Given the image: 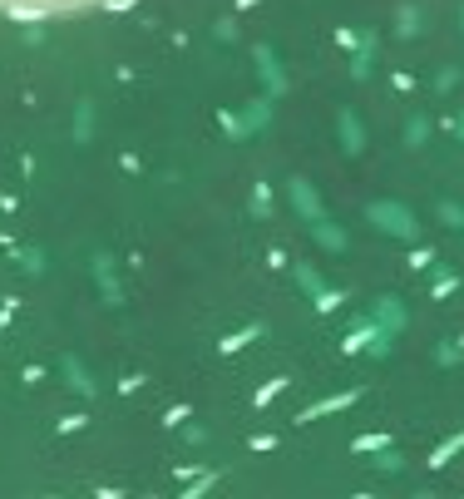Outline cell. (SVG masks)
<instances>
[{
    "label": "cell",
    "mask_w": 464,
    "mask_h": 499,
    "mask_svg": "<svg viewBox=\"0 0 464 499\" xmlns=\"http://www.w3.org/2000/svg\"><path fill=\"white\" fill-rule=\"evenodd\" d=\"M15 5H30V0H15Z\"/></svg>",
    "instance_id": "1"
}]
</instances>
